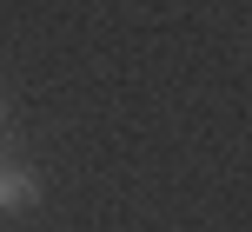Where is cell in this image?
<instances>
[{
    "mask_svg": "<svg viewBox=\"0 0 252 232\" xmlns=\"http://www.w3.org/2000/svg\"><path fill=\"white\" fill-rule=\"evenodd\" d=\"M40 199H47L40 166L20 153H0V219H27V212H40Z\"/></svg>",
    "mask_w": 252,
    "mask_h": 232,
    "instance_id": "cell-1",
    "label": "cell"
},
{
    "mask_svg": "<svg viewBox=\"0 0 252 232\" xmlns=\"http://www.w3.org/2000/svg\"><path fill=\"white\" fill-rule=\"evenodd\" d=\"M0 133H7V100H0Z\"/></svg>",
    "mask_w": 252,
    "mask_h": 232,
    "instance_id": "cell-2",
    "label": "cell"
}]
</instances>
